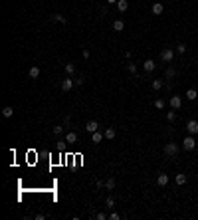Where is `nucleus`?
Masks as SVG:
<instances>
[{
  "instance_id": "1",
  "label": "nucleus",
  "mask_w": 198,
  "mask_h": 220,
  "mask_svg": "<svg viewBox=\"0 0 198 220\" xmlns=\"http://www.w3.org/2000/svg\"><path fill=\"white\" fill-rule=\"evenodd\" d=\"M172 57H175V50H170V48H165L162 52H160V60H162V62L170 64V62H172Z\"/></svg>"
},
{
  "instance_id": "2",
  "label": "nucleus",
  "mask_w": 198,
  "mask_h": 220,
  "mask_svg": "<svg viewBox=\"0 0 198 220\" xmlns=\"http://www.w3.org/2000/svg\"><path fill=\"white\" fill-rule=\"evenodd\" d=\"M182 147H184V151H192V149L196 147V139H194L192 135L184 137V141H182Z\"/></svg>"
},
{
  "instance_id": "3",
  "label": "nucleus",
  "mask_w": 198,
  "mask_h": 220,
  "mask_svg": "<svg viewBox=\"0 0 198 220\" xmlns=\"http://www.w3.org/2000/svg\"><path fill=\"white\" fill-rule=\"evenodd\" d=\"M165 153L169 155V157H176V153H178V145L172 143V141H170V143H166L165 145Z\"/></svg>"
},
{
  "instance_id": "4",
  "label": "nucleus",
  "mask_w": 198,
  "mask_h": 220,
  "mask_svg": "<svg viewBox=\"0 0 198 220\" xmlns=\"http://www.w3.org/2000/svg\"><path fill=\"white\" fill-rule=\"evenodd\" d=\"M186 131H188L190 135H196V133H198V121L190 119L188 123H186Z\"/></svg>"
},
{
  "instance_id": "5",
  "label": "nucleus",
  "mask_w": 198,
  "mask_h": 220,
  "mask_svg": "<svg viewBox=\"0 0 198 220\" xmlns=\"http://www.w3.org/2000/svg\"><path fill=\"white\" fill-rule=\"evenodd\" d=\"M180 105H182V97L180 95H172L170 97V107H172V109H180Z\"/></svg>"
},
{
  "instance_id": "6",
  "label": "nucleus",
  "mask_w": 198,
  "mask_h": 220,
  "mask_svg": "<svg viewBox=\"0 0 198 220\" xmlns=\"http://www.w3.org/2000/svg\"><path fill=\"white\" fill-rule=\"evenodd\" d=\"M97 129H99V123H97V121L91 119V121H87V123H85V131H87V133H95Z\"/></svg>"
},
{
  "instance_id": "7",
  "label": "nucleus",
  "mask_w": 198,
  "mask_h": 220,
  "mask_svg": "<svg viewBox=\"0 0 198 220\" xmlns=\"http://www.w3.org/2000/svg\"><path fill=\"white\" fill-rule=\"evenodd\" d=\"M73 85H76V83H73V79H71V77H66V79H61V89H63V91H70Z\"/></svg>"
},
{
  "instance_id": "8",
  "label": "nucleus",
  "mask_w": 198,
  "mask_h": 220,
  "mask_svg": "<svg viewBox=\"0 0 198 220\" xmlns=\"http://www.w3.org/2000/svg\"><path fill=\"white\" fill-rule=\"evenodd\" d=\"M151 10H153V14H155V16H160L162 12H165V6L160 4V2H155V4L151 6Z\"/></svg>"
},
{
  "instance_id": "9",
  "label": "nucleus",
  "mask_w": 198,
  "mask_h": 220,
  "mask_svg": "<svg viewBox=\"0 0 198 220\" xmlns=\"http://www.w3.org/2000/svg\"><path fill=\"white\" fill-rule=\"evenodd\" d=\"M156 184H159V187H166V184H169V175L160 172L159 177H156Z\"/></svg>"
},
{
  "instance_id": "10",
  "label": "nucleus",
  "mask_w": 198,
  "mask_h": 220,
  "mask_svg": "<svg viewBox=\"0 0 198 220\" xmlns=\"http://www.w3.org/2000/svg\"><path fill=\"white\" fill-rule=\"evenodd\" d=\"M28 76L32 77V79H38V77H40V67H38V66H32V67L28 70Z\"/></svg>"
},
{
  "instance_id": "11",
  "label": "nucleus",
  "mask_w": 198,
  "mask_h": 220,
  "mask_svg": "<svg viewBox=\"0 0 198 220\" xmlns=\"http://www.w3.org/2000/svg\"><path fill=\"white\" fill-rule=\"evenodd\" d=\"M103 139H105V135H103V133H99V131H95V133H91V141H93L95 145H97V143H101Z\"/></svg>"
},
{
  "instance_id": "12",
  "label": "nucleus",
  "mask_w": 198,
  "mask_h": 220,
  "mask_svg": "<svg viewBox=\"0 0 198 220\" xmlns=\"http://www.w3.org/2000/svg\"><path fill=\"white\" fill-rule=\"evenodd\" d=\"M103 135H105V139H109V141H111V139H115V135H117V131H115L113 127H107V129L103 131Z\"/></svg>"
},
{
  "instance_id": "13",
  "label": "nucleus",
  "mask_w": 198,
  "mask_h": 220,
  "mask_svg": "<svg viewBox=\"0 0 198 220\" xmlns=\"http://www.w3.org/2000/svg\"><path fill=\"white\" fill-rule=\"evenodd\" d=\"M143 67H145V72H153V70H155V62H153V60H145V62H143Z\"/></svg>"
},
{
  "instance_id": "14",
  "label": "nucleus",
  "mask_w": 198,
  "mask_h": 220,
  "mask_svg": "<svg viewBox=\"0 0 198 220\" xmlns=\"http://www.w3.org/2000/svg\"><path fill=\"white\" fill-rule=\"evenodd\" d=\"M66 141H67V143H76V141H77V133H76V131H70V133H67L66 135Z\"/></svg>"
},
{
  "instance_id": "15",
  "label": "nucleus",
  "mask_w": 198,
  "mask_h": 220,
  "mask_svg": "<svg viewBox=\"0 0 198 220\" xmlns=\"http://www.w3.org/2000/svg\"><path fill=\"white\" fill-rule=\"evenodd\" d=\"M12 115H14V109H12V107H10V105H6L4 109H2V117H6V119H10Z\"/></svg>"
},
{
  "instance_id": "16",
  "label": "nucleus",
  "mask_w": 198,
  "mask_h": 220,
  "mask_svg": "<svg viewBox=\"0 0 198 220\" xmlns=\"http://www.w3.org/2000/svg\"><path fill=\"white\" fill-rule=\"evenodd\" d=\"M123 28H125V22H123V20H115L113 22V30L115 32H123Z\"/></svg>"
},
{
  "instance_id": "17",
  "label": "nucleus",
  "mask_w": 198,
  "mask_h": 220,
  "mask_svg": "<svg viewBox=\"0 0 198 220\" xmlns=\"http://www.w3.org/2000/svg\"><path fill=\"white\" fill-rule=\"evenodd\" d=\"M176 184H180V187H182V184H186V175H182V172H178V175H176Z\"/></svg>"
},
{
  "instance_id": "18",
  "label": "nucleus",
  "mask_w": 198,
  "mask_h": 220,
  "mask_svg": "<svg viewBox=\"0 0 198 220\" xmlns=\"http://www.w3.org/2000/svg\"><path fill=\"white\" fill-rule=\"evenodd\" d=\"M117 8H119V12H125V10L129 8V2H127V0H119V2H117Z\"/></svg>"
},
{
  "instance_id": "19",
  "label": "nucleus",
  "mask_w": 198,
  "mask_h": 220,
  "mask_svg": "<svg viewBox=\"0 0 198 220\" xmlns=\"http://www.w3.org/2000/svg\"><path fill=\"white\" fill-rule=\"evenodd\" d=\"M175 76H176V70H175V67H166V72H165V77H166V79H172Z\"/></svg>"
},
{
  "instance_id": "20",
  "label": "nucleus",
  "mask_w": 198,
  "mask_h": 220,
  "mask_svg": "<svg viewBox=\"0 0 198 220\" xmlns=\"http://www.w3.org/2000/svg\"><path fill=\"white\" fill-rule=\"evenodd\" d=\"M103 187L107 188V191H113L115 188V178H107V181L103 182Z\"/></svg>"
},
{
  "instance_id": "21",
  "label": "nucleus",
  "mask_w": 198,
  "mask_h": 220,
  "mask_svg": "<svg viewBox=\"0 0 198 220\" xmlns=\"http://www.w3.org/2000/svg\"><path fill=\"white\" fill-rule=\"evenodd\" d=\"M66 73H67V76H73V73H76V66H73L71 62L66 64Z\"/></svg>"
},
{
  "instance_id": "22",
  "label": "nucleus",
  "mask_w": 198,
  "mask_h": 220,
  "mask_svg": "<svg viewBox=\"0 0 198 220\" xmlns=\"http://www.w3.org/2000/svg\"><path fill=\"white\" fill-rule=\"evenodd\" d=\"M151 87L155 91H159V89H162V79H153V83H151Z\"/></svg>"
},
{
  "instance_id": "23",
  "label": "nucleus",
  "mask_w": 198,
  "mask_h": 220,
  "mask_svg": "<svg viewBox=\"0 0 198 220\" xmlns=\"http://www.w3.org/2000/svg\"><path fill=\"white\" fill-rule=\"evenodd\" d=\"M52 20H54V22H60V24H66V22H67L66 16H61V14H54V16H52Z\"/></svg>"
},
{
  "instance_id": "24",
  "label": "nucleus",
  "mask_w": 198,
  "mask_h": 220,
  "mask_svg": "<svg viewBox=\"0 0 198 220\" xmlns=\"http://www.w3.org/2000/svg\"><path fill=\"white\" fill-rule=\"evenodd\" d=\"M198 97V93H196V89H188L186 91V99H190V101H194Z\"/></svg>"
},
{
  "instance_id": "25",
  "label": "nucleus",
  "mask_w": 198,
  "mask_h": 220,
  "mask_svg": "<svg viewBox=\"0 0 198 220\" xmlns=\"http://www.w3.org/2000/svg\"><path fill=\"white\" fill-rule=\"evenodd\" d=\"M105 206H107V208H113L115 206V198L113 196H107V198H105Z\"/></svg>"
},
{
  "instance_id": "26",
  "label": "nucleus",
  "mask_w": 198,
  "mask_h": 220,
  "mask_svg": "<svg viewBox=\"0 0 198 220\" xmlns=\"http://www.w3.org/2000/svg\"><path fill=\"white\" fill-rule=\"evenodd\" d=\"M61 131H63V127H61V125H56V127L52 129V133L54 135H61Z\"/></svg>"
},
{
  "instance_id": "27",
  "label": "nucleus",
  "mask_w": 198,
  "mask_h": 220,
  "mask_svg": "<svg viewBox=\"0 0 198 220\" xmlns=\"http://www.w3.org/2000/svg\"><path fill=\"white\" fill-rule=\"evenodd\" d=\"M186 52V46H184V44H178V46H176V54H184Z\"/></svg>"
},
{
  "instance_id": "28",
  "label": "nucleus",
  "mask_w": 198,
  "mask_h": 220,
  "mask_svg": "<svg viewBox=\"0 0 198 220\" xmlns=\"http://www.w3.org/2000/svg\"><path fill=\"white\" fill-rule=\"evenodd\" d=\"M127 70L131 73H137V66H135V64H127Z\"/></svg>"
},
{
  "instance_id": "29",
  "label": "nucleus",
  "mask_w": 198,
  "mask_h": 220,
  "mask_svg": "<svg viewBox=\"0 0 198 220\" xmlns=\"http://www.w3.org/2000/svg\"><path fill=\"white\" fill-rule=\"evenodd\" d=\"M155 107H156V109H162V107H165V101H162V99H156L155 101Z\"/></svg>"
},
{
  "instance_id": "30",
  "label": "nucleus",
  "mask_w": 198,
  "mask_h": 220,
  "mask_svg": "<svg viewBox=\"0 0 198 220\" xmlns=\"http://www.w3.org/2000/svg\"><path fill=\"white\" fill-rule=\"evenodd\" d=\"M166 119H169V121H175L176 119V113H175V111H169V113H166Z\"/></svg>"
},
{
  "instance_id": "31",
  "label": "nucleus",
  "mask_w": 198,
  "mask_h": 220,
  "mask_svg": "<svg viewBox=\"0 0 198 220\" xmlns=\"http://www.w3.org/2000/svg\"><path fill=\"white\" fill-rule=\"evenodd\" d=\"M95 218H97V220H105V218H107V214H105V212H97Z\"/></svg>"
},
{
  "instance_id": "32",
  "label": "nucleus",
  "mask_w": 198,
  "mask_h": 220,
  "mask_svg": "<svg viewBox=\"0 0 198 220\" xmlns=\"http://www.w3.org/2000/svg\"><path fill=\"white\" fill-rule=\"evenodd\" d=\"M109 218H111V220H119V218H121V216H119L117 212H111V214H109Z\"/></svg>"
},
{
  "instance_id": "33",
  "label": "nucleus",
  "mask_w": 198,
  "mask_h": 220,
  "mask_svg": "<svg viewBox=\"0 0 198 220\" xmlns=\"http://www.w3.org/2000/svg\"><path fill=\"white\" fill-rule=\"evenodd\" d=\"M73 83H76V85H81V83H83V77H77V79H73Z\"/></svg>"
},
{
  "instance_id": "34",
  "label": "nucleus",
  "mask_w": 198,
  "mask_h": 220,
  "mask_svg": "<svg viewBox=\"0 0 198 220\" xmlns=\"http://www.w3.org/2000/svg\"><path fill=\"white\" fill-rule=\"evenodd\" d=\"M119 0H107V4H117Z\"/></svg>"
}]
</instances>
